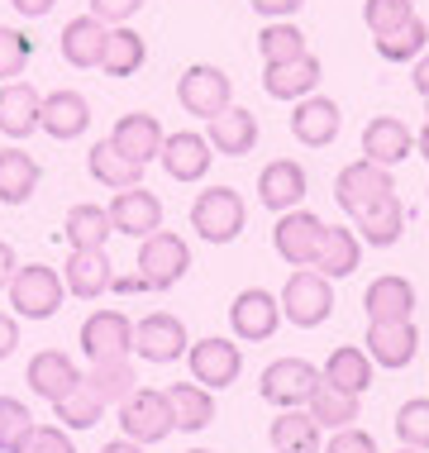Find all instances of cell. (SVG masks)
<instances>
[{
  "label": "cell",
  "mask_w": 429,
  "mask_h": 453,
  "mask_svg": "<svg viewBox=\"0 0 429 453\" xmlns=\"http://www.w3.org/2000/svg\"><path fill=\"white\" fill-rule=\"evenodd\" d=\"M191 273V249L181 234H149L139 243V277L149 281V291H167Z\"/></svg>",
  "instance_id": "8"
},
{
  "label": "cell",
  "mask_w": 429,
  "mask_h": 453,
  "mask_svg": "<svg viewBox=\"0 0 429 453\" xmlns=\"http://www.w3.org/2000/svg\"><path fill=\"white\" fill-rule=\"evenodd\" d=\"M396 453H425V449H406V444H401V449H396Z\"/></svg>",
  "instance_id": "58"
},
{
  "label": "cell",
  "mask_w": 429,
  "mask_h": 453,
  "mask_svg": "<svg viewBox=\"0 0 429 453\" xmlns=\"http://www.w3.org/2000/svg\"><path fill=\"white\" fill-rule=\"evenodd\" d=\"M15 453H77V444H72L67 425H34L15 444Z\"/></svg>",
  "instance_id": "47"
},
{
  "label": "cell",
  "mask_w": 429,
  "mask_h": 453,
  "mask_svg": "<svg viewBox=\"0 0 429 453\" xmlns=\"http://www.w3.org/2000/svg\"><path fill=\"white\" fill-rule=\"evenodd\" d=\"M211 149L215 153H225V157H243V153H253V143H257V115L253 110H243V105H229L225 115H215L211 119Z\"/></svg>",
  "instance_id": "26"
},
{
  "label": "cell",
  "mask_w": 429,
  "mask_h": 453,
  "mask_svg": "<svg viewBox=\"0 0 429 453\" xmlns=\"http://www.w3.org/2000/svg\"><path fill=\"white\" fill-rule=\"evenodd\" d=\"M305 191H310V177H305V167L291 163V157L267 163L263 177H257V201H263L267 211H277V215L296 211V205L305 201Z\"/></svg>",
  "instance_id": "17"
},
{
  "label": "cell",
  "mask_w": 429,
  "mask_h": 453,
  "mask_svg": "<svg viewBox=\"0 0 429 453\" xmlns=\"http://www.w3.org/2000/svg\"><path fill=\"white\" fill-rule=\"evenodd\" d=\"M243 219H249V211H243V196L234 187H205L191 201V229L205 243H234L243 234Z\"/></svg>",
  "instance_id": "2"
},
{
  "label": "cell",
  "mask_w": 429,
  "mask_h": 453,
  "mask_svg": "<svg viewBox=\"0 0 429 453\" xmlns=\"http://www.w3.org/2000/svg\"><path fill=\"white\" fill-rule=\"evenodd\" d=\"M143 58H149V43L139 39L134 29H110L105 34V48H101V72L105 77H134V72L143 67Z\"/></svg>",
  "instance_id": "36"
},
{
  "label": "cell",
  "mask_w": 429,
  "mask_h": 453,
  "mask_svg": "<svg viewBox=\"0 0 429 453\" xmlns=\"http://www.w3.org/2000/svg\"><path fill=\"white\" fill-rule=\"evenodd\" d=\"M10 5L19 10V15H29V19H39V15H48V10L57 5V0H10Z\"/></svg>",
  "instance_id": "54"
},
{
  "label": "cell",
  "mask_w": 429,
  "mask_h": 453,
  "mask_svg": "<svg viewBox=\"0 0 429 453\" xmlns=\"http://www.w3.org/2000/svg\"><path fill=\"white\" fill-rule=\"evenodd\" d=\"M391 196H396L391 167H377V163H367V157L349 163V167L334 177V201L343 205V215H353V219H367L377 205H387Z\"/></svg>",
  "instance_id": "1"
},
{
  "label": "cell",
  "mask_w": 429,
  "mask_h": 453,
  "mask_svg": "<svg viewBox=\"0 0 429 453\" xmlns=\"http://www.w3.org/2000/svg\"><path fill=\"white\" fill-rule=\"evenodd\" d=\"M211 139L205 134H191V129H177V134H167L163 139V167H167V177L172 181H201L205 173H211Z\"/></svg>",
  "instance_id": "18"
},
{
  "label": "cell",
  "mask_w": 429,
  "mask_h": 453,
  "mask_svg": "<svg viewBox=\"0 0 429 453\" xmlns=\"http://www.w3.org/2000/svg\"><path fill=\"white\" fill-rule=\"evenodd\" d=\"M229 325H234V334L243 344H263V339H272L277 325H281V301L263 287L239 291L234 305H229Z\"/></svg>",
  "instance_id": "11"
},
{
  "label": "cell",
  "mask_w": 429,
  "mask_h": 453,
  "mask_svg": "<svg viewBox=\"0 0 429 453\" xmlns=\"http://www.w3.org/2000/svg\"><path fill=\"white\" fill-rule=\"evenodd\" d=\"M410 81H415V91L420 96H429V48L420 58H415V72H410Z\"/></svg>",
  "instance_id": "52"
},
{
  "label": "cell",
  "mask_w": 429,
  "mask_h": 453,
  "mask_svg": "<svg viewBox=\"0 0 429 453\" xmlns=\"http://www.w3.org/2000/svg\"><path fill=\"white\" fill-rule=\"evenodd\" d=\"M139 5L143 0H91V15L101 24H110V29H119V24H129L139 15Z\"/></svg>",
  "instance_id": "49"
},
{
  "label": "cell",
  "mask_w": 429,
  "mask_h": 453,
  "mask_svg": "<svg viewBox=\"0 0 429 453\" xmlns=\"http://www.w3.org/2000/svg\"><path fill=\"white\" fill-rule=\"evenodd\" d=\"M110 234H115V219H110V211H101V205H72L57 239H67L77 253H86V249H105Z\"/></svg>",
  "instance_id": "33"
},
{
  "label": "cell",
  "mask_w": 429,
  "mask_h": 453,
  "mask_svg": "<svg viewBox=\"0 0 429 453\" xmlns=\"http://www.w3.org/2000/svg\"><path fill=\"white\" fill-rule=\"evenodd\" d=\"M19 273V263H15V249L10 243H0V287H10V277Z\"/></svg>",
  "instance_id": "53"
},
{
  "label": "cell",
  "mask_w": 429,
  "mask_h": 453,
  "mask_svg": "<svg viewBox=\"0 0 429 453\" xmlns=\"http://www.w3.org/2000/svg\"><path fill=\"white\" fill-rule=\"evenodd\" d=\"M320 453H377V439L358 425H343V430L329 434V444H320Z\"/></svg>",
  "instance_id": "48"
},
{
  "label": "cell",
  "mask_w": 429,
  "mask_h": 453,
  "mask_svg": "<svg viewBox=\"0 0 429 453\" xmlns=\"http://www.w3.org/2000/svg\"><path fill=\"white\" fill-rule=\"evenodd\" d=\"M86 125H91V105H86L81 91H53V96H43L39 129L48 134V139L72 143V139H81V134H86Z\"/></svg>",
  "instance_id": "20"
},
{
  "label": "cell",
  "mask_w": 429,
  "mask_h": 453,
  "mask_svg": "<svg viewBox=\"0 0 429 453\" xmlns=\"http://www.w3.org/2000/svg\"><path fill=\"white\" fill-rule=\"evenodd\" d=\"M410 153H415V134L401 125V119H391V115L367 119V129H363V157L367 163L396 167V163H406Z\"/></svg>",
  "instance_id": "22"
},
{
  "label": "cell",
  "mask_w": 429,
  "mask_h": 453,
  "mask_svg": "<svg viewBox=\"0 0 429 453\" xmlns=\"http://www.w3.org/2000/svg\"><path fill=\"white\" fill-rule=\"evenodd\" d=\"M34 58V39L24 29H10V24H0V81H15L24 67H29Z\"/></svg>",
  "instance_id": "44"
},
{
  "label": "cell",
  "mask_w": 429,
  "mask_h": 453,
  "mask_svg": "<svg viewBox=\"0 0 429 453\" xmlns=\"http://www.w3.org/2000/svg\"><path fill=\"white\" fill-rule=\"evenodd\" d=\"M81 349L91 363L105 358H129L134 353V320L119 311H91L81 325Z\"/></svg>",
  "instance_id": "12"
},
{
  "label": "cell",
  "mask_w": 429,
  "mask_h": 453,
  "mask_svg": "<svg viewBox=\"0 0 429 453\" xmlns=\"http://www.w3.org/2000/svg\"><path fill=\"white\" fill-rule=\"evenodd\" d=\"M187 363H191V377L201 387H234L239 382V372H243V353H239V344L234 339H219V334H211V339H195V344L187 349Z\"/></svg>",
  "instance_id": "9"
},
{
  "label": "cell",
  "mask_w": 429,
  "mask_h": 453,
  "mask_svg": "<svg viewBox=\"0 0 429 453\" xmlns=\"http://www.w3.org/2000/svg\"><path fill=\"white\" fill-rule=\"evenodd\" d=\"M320 377H325L329 387H339V391H353V396H363V391L372 387V358H367L363 349L343 344V349H334V353L325 358Z\"/></svg>",
  "instance_id": "35"
},
{
  "label": "cell",
  "mask_w": 429,
  "mask_h": 453,
  "mask_svg": "<svg viewBox=\"0 0 429 453\" xmlns=\"http://www.w3.org/2000/svg\"><path fill=\"white\" fill-rule=\"evenodd\" d=\"M187 453H211V449H187Z\"/></svg>",
  "instance_id": "59"
},
{
  "label": "cell",
  "mask_w": 429,
  "mask_h": 453,
  "mask_svg": "<svg viewBox=\"0 0 429 453\" xmlns=\"http://www.w3.org/2000/svg\"><path fill=\"white\" fill-rule=\"evenodd\" d=\"M43 167L39 157H29L24 149H0V201L5 205H24L39 187Z\"/></svg>",
  "instance_id": "32"
},
{
  "label": "cell",
  "mask_w": 429,
  "mask_h": 453,
  "mask_svg": "<svg viewBox=\"0 0 429 453\" xmlns=\"http://www.w3.org/2000/svg\"><path fill=\"white\" fill-rule=\"evenodd\" d=\"M119 430H125V439H134V444H163V439L177 430L167 391L134 387L129 396L119 401Z\"/></svg>",
  "instance_id": "3"
},
{
  "label": "cell",
  "mask_w": 429,
  "mask_h": 453,
  "mask_svg": "<svg viewBox=\"0 0 429 453\" xmlns=\"http://www.w3.org/2000/svg\"><path fill=\"white\" fill-rule=\"evenodd\" d=\"M101 453H143V444H134V439H115V444H105Z\"/></svg>",
  "instance_id": "56"
},
{
  "label": "cell",
  "mask_w": 429,
  "mask_h": 453,
  "mask_svg": "<svg viewBox=\"0 0 429 453\" xmlns=\"http://www.w3.org/2000/svg\"><path fill=\"white\" fill-rule=\"evenodd\" d=\"M363 311H367V320H410L415 315V287L406 277H391V273L377 277L363 296Z\"/></svg>",
  "instance_id": "27"
},
{
  "label": "cell",
  "mask_w": 429,
  "mask_h": 453,
  "mask_svg": "<svg viewBox=\"0 0 429 453\" xmlns=\"http://www.w3.org/2000/svg\"><path fill=\"white\" fill-rule=\"evenodd\" d=\"M110 287H115V291H149V281H143L139 273H134V277H115Z\"/></svg>",
  "instance_id": "55"
},
{
  "label": "cell",
  "mask_w": 429,
  "mask_h": 453,
  "mask_svg": "<svg viewBox=\"0 0 429 453\" xmlns=\"http://www.w3.org/2000/svg\"><path fill=\"white\" fill-rule=\"evenodd\" d=\"M272 449L277 453H320V444H325V430L315 425V415L310 411H281L277 420H272Z\"/></svg>",
  "instance_id": "31"
},
{
  "label": "cell",
  "mask_w": 429,
  "mask_h": 453,
  "mask_svg": "<svg viewBox=\"0 0 429 453\" xmlns=\"http://www.w3.org/2000/svg\"><path fill=\"white\" fill-rule=\"evenodd\" d=\"M358 401L363 396L329 387L325 377H320V387H315V396H310V406H305V411L315 415V425H320V430H343V425H358Z\"/></svg>",
  "instance_id": "37"
},
{
  "label": "cell",
  "mask_w": 429,
  "mask_h": 453,
  "mask_svg": "<svg viewBox=\"0 0 429 453\" xmlns=\"http://www.w3.org/2000/svg\"><path fill=\"white\" fill-rule=\"evenodd\" d=\"M187 349H191L187 325L167 311H153L134 325V353L149 363H177V358H187Z\"/></svg>",
  "instance_id": "10"
},
{
  "label": "cell",
  "mask_w": 429,
  "mask_h": 453,
  "mask_svg": "<svg viewBox=\"0 0 429 453\" xmlns=\"http://www.w3.org/2000/svg\"><path fill=\"white\" fill-rule=\"evenodd\" d=\"M358 258H363V239L353 229H339V225H325V239H320V253H315V273H325L329 281L334 277H349L358 273Z\"/></svg>",
  "instance_id": "30"
},
{
  "label": "cell",
  "mask_w": 429,
  "mask_h": 453,
  "mask_svg": "<svg viewBox=\"0 0 429 453\" xmlns=\"http://www.w3.org/2000/svg\"><path fill=\"white\" fill-rule=\"evenodd\" d=\"M425 119H429V96H425Z\"/></svg>",
  "instance_id": "60"
},
{
  "label": "cell",
  "mask_w": 429,
  "mask_h": 453,
  "mask_svg": "<svg viewBox=\"0 0 429 453\" xmlns=\"http://www.w3.org/2000/svg\"><path fill=\"white\" fill-rule=\"evenodd\" d=\"M320 239H325V219L310 215V211H301V205L281 215L277 229H272L277 253H281V258H287L291 267H310L315 253H320Z\"/></svg>",
  "instance_id": "14"
},
{
  "label": "cell",
  "mask_w": 429,
  "mask_h": 453,
  "mask_svg": "<svg viewBox=\"0 0 429 453\" xmlns=\"http://www.w3.org/2000/svg\"><path fill=\"white\" fill-rule=\"evenodd\" d=\"M86 173H91L101 187H115V191H125V187H139L143 181V167L134 163V157H125L115 149V143H91V153H86Z\"/></svg>",
  "instance_id": "34"
},
{
  "label": "cell",
  "mask_w": 429,
  "mask_h": 453,
  "mask_svg": "<svg viewBox=\"0 0 429 453\" xmlns=\"http://www.w3.org/2000/svg\"><path fill=\"white\" fill-rule=\"evenodd\" d=\"M315 387H320V367H315L310 358H277V363L263 367V377H257L263 401H272L277 411L310 406Z\"/></svg>",
  "instance_id": "5"
},
{
  "label": "cell",
  "mask_w": 429,
  "mask_h": 453,
  "mask_svg": "<svg viewBox=\"0 0 429 453\" xmlns=\"http://www.w3.org/2000/svg\"><path fill=\"white\" fill-rule=\"evenodd\" d=\"M339 105L329 101V96H305V101H296V110H291V134L305 143V149H325V143L339 139Z\"/></svg>",
  "instance_id": "21"
},
{
  "label": "cell",
  "mask_w": 429,
  "mask_h": 453,
  "mask_svg": "<svg viewBox=\"0 0 429 453\" xmlns=\"http://www.w3.org/2000/svg\"><path fill=\"white\" fill-rule=\"evenodd\" d=\"M81 367L67 358V353H57V349H39L29 358V387L39 391L43 401H63L72 387H81Z\"/></svg>",
  "instance_id": "25"
},
{
  "label": "cell",
  "mask_w": 429,
  "mask_h": 453,
  "mask_svg": "<svg viewBox=\"0 0 429 453\" xmlns=\"http://www.w3.org/2000/svg\"><path fill=\"white\" fill-rule=\"evenodd\" d=\"M425 48H429V29H425L420 15H410L401 29H391L377 39V58H382V63H415Z\"/></svg>",
  "instance_id": "39"
},
{
  "label": "cell",
  "mask_w": 429,
  "mask_h": 453,
  "mask_svg": "<svg viewBox=\"0 0 429 453\" xmlns=\"http://www.w3.org/2000/svg\"><path fill=\"white\" fill-rule=\"evenodd\" d=\"M249 5H257V0H249Z\"/></svg>",
  "instance_id": "61"
},
{
  "label": "cell",
  "mask_w": 429,
  "mask_h": 453,
  "mask_svg": "<svg viewBox=\"0 0 429 453\" xmlns=\"http://www.w3.org/2000/svg\"><path fill=\"white\" fill-rule=\"evenodd\" d=\"M177 101L187 115L195 119H215L225 115L229 105H234V87H229V77L211 63H191L187 72L177 77Z\"/></svg>",
  "instance_id": "7"
},
{
  "label": "cell",
  "mask_w": 429,
  "mask_h": 453,
  "mask_svg": "<svg viewBox=\"0 0 429 453\" xmlns=\"http://www.w3.org/2000/svg\"><path fill=\"white\" fill-rule=\"evenodd\" d=\"M163 125L149 115V110H129V115L115 119V134H110V143H115L125 157H134L139 167H149L157 153H163Z\"/></svg>",
  "instance_id": "19"
},
{
  "label": "cell",
  "mask_w": 429,
  "mask_h": 453,
  "mask_svg": "<svg viewBox=\"0 0 429 453\" xmlns=\"http://www.w3.org/2000/svg\"><path fill=\"white\" fill-rule=\"evenodd\" d=\"M167 391V401H172V420H177V430H205V425H215V396H211V387H201V382H172L163 387Z\"/></svg>",
  "instance_id": "29"
},
{
  "label": "cell",
  "mask_w": 429,
  "mask_h": 453,
  "mask_svg": "<svg viewBox=\"0 0 429 453\" xmlns=\"http://www.w3.org/2000/svg\"><path fill=\"white\" fill-rule=\"evenodd\" d=\"M420 353L415 320H367V358L377 367H406Z\"/></svg>",
  "instance_id": "15"
},
{
  "label": "cell",
  "mask_w": 429,
  "mask_h": 453,
  "mask_svg": "<svg viewBox=\"0 0 429 453\" xmlns=\"http://www.w3.org/2000/svg\"><path fill=\"white\" fill-rule=\"evenodd\" d=\"M43 96L29 81H0V134L5 139H29L39 129Z\"/></svg>",
  "instance_id": "23"
},
{
  "label": "cell",
  "mask_w": 429,
  "mask_h": 453,
  "mask_svg": "<svg viewBox=\"0 0 429 453\" xmlns=\"http://www.w3.org/2000/svg\"><path fill=\"white\" fill-rule=\"evenodd\" d=\"M86 387L96 391V396L105 401H125L134 387H139V377H134L129 358H105V363H91V372H86Z\"/></svg>",
  "instance_id": "40"
},
{
  "label": "cell",
  "mask_w": 429,
  "mask_h": 453,
  "mask_svg": "<svg viewBox=\"0 0 429 453\" xmlns=\"http://www.w3.org/2000/svg\"><path fill=\"white\" fill-rule=\"evenodd\" d=\"M10 311L24 315V320H48V315H57V305H63V277L53 273V267L43 263H29L19 267L15 277H10Z\"/></svg>",
  "instance_id": "6"
},
{
  "label": "cell",
  "mask_w": 429,
  "mask_h": 453,
  "mask_svg": "<svg viewBox=\"0 0 429 453\" xmlns=\"http://www.w3.org/2000/svg\"><path fill=\"white\" fill-rule=\"evenodd\" d=\"M320 77H325L320 58L301 53V58H291V63H267L263 67V91L272 96V101H305V96H315Z\"/></svg>",
  "instance_id": "16"
},
{
  "label": "cell",
  "mask_w": 429,
  "mask_h": 453,
  "mask_svg": "<svg viewBox=\"0 0 429 453\" xmlns=\"http://www.w3.org/2000/svg\"><path fill=\"white\" fill-rule=\"evenodd\" d=\"M415 149H420V157H425V163H429V125L420 129V139H415Z\"/></svg>",
  "instance_id": "57"
},
{
  "label": "cell",
  "mask_w": 429,
  "mask_h": 453,
  "mask_svg": "<svg viewBox=\"0 0 429 453\" xmlns=\"http://www.w3.org/2000/svg\"><path fill=\"white\" fill-rule=\"evenodd\" d=\"M401 234H406V205H401V196H391L387 205H377L367 219H358V239H367V249H391Z\"/></svg>",
  "instance_id": "38"
},
{
  "label": "cell",
  "mask_w": 429,
  "mask_h": 453,
  "mask_svg": "<svg viewBox=\"0 0 429 453\" xmlns=\"http://www.w3.org/2000/svg\"><path fill=\"white\" fill-rule=\"evenodd\" d=\"M305 5V0H257V15H267V19H291V15H296V10Z\"/></svg>",
  "instance_id": "50"
},
{
  "label": "cell",
  "mask_w": 429,
  "mask_h": 453,
  "mask_svg": "<svg viewBox=\"0 0 429 453\" xmlns=\"http://www.w3.org/2000/svg\"><path fill=\"white\" fill-rule=\"evenodd\" d=\"M257 53H263V63H291V58L310 53V48H305V34L296 29V24L277 19V24H267V29L257 34Z\"/></svg>",
  "instance_id": "42"
},
{
  "label": "cell",
  "mask_w": 429,
  "mask_h": 453,
  "mask_svg": "<svg viewBox=\"0 0 429 453\" xmlns=\"http://www.w3.org/2000/svg\"><path fill=\"white\" fill-rule=\"evenodd\" d=\"M53 411H57V425H67V430H91V425H101L105 401L96 396V391L86 387V377H81V387H72L63 401H53Z\"/></svg>",
  "instance_id": "41"
},
{
  "label": "cell",
  "mask_w": 429,
  "mask_h": 453,
  "mask_svg": "<svg viewBox=\"0 0 429 453\" xmlns=\"http://www.w3.org/2000/svg\"><path fill=\"white\" fill-rule=\"evenodd\" d=\"M34 430V415L24 401L15 396H0V453H15V444Z\"/></svg>",
  "instance_id": "46"
},
{
  "label": "cell",
  "mask_w": 429,
  "mask_h": 453,
  "mask_svg": "<svg viewBox=\"0 0 429 453\" xmlns=\"http://www.w3.org/2000/svg\"><path fill=\"white\" fill-rule=\"evenodd\" d=\"M396 439L406 449H425L429 453V396H415L396 411Z\"/></svg>",
  "instance_id": "43"
},
{
  "label": "cell",
  "mask_w": 429,
  "mask_h": 453,
  "mask_svg": "<svg viewBox=\"0 0 429 453\" xmlns=\"http://www.w3.org/2000/svg\"><path fill=\"white\" fill-rule=\"evenodd\" d=\"M15 349H19V320L15 315H0V358H10Z\"/></svg>",
  "instance_id": "51"
},
{
  "label": "cell",
  "mask_w": 429,
  "mask_h": 453,
  "mask_svg": "<svg viewBox=\"0 0 429 453\" xmlns=\"http://www.w3.org/2000/svg\"><path fill=\"white\" fill-rule=\"evenodd\" d=\"M415 15V0H367V10H363V19H367V29H372V39H382V34L391 29H401Z\"/></svg>",
  "instance_id": "45"
},
{
  "label": "cell",
  "mask_w": 429,
  "mask_h": 453,
  "mask_svg": "<svg viewBox=\"0 0 429 453\" xmlns=\"http://www.w3.org/2000/svg\"><path fill=\"white\" fill-rule=\"evenodd\" d=\"M110 281H115V267H110L105 249H86V253L72 249V258L63 267V287L72 291V296H77V301H96V296H105V291H110Z\"/></svg>",
  "instance_id": "24"
},
{
  "label": "cell",
  "mask_w": 429,
  "mask_h": 453,
  "mask_svg": "<svg viewBox=\"0 0 429 453\" xmlns=\"http://www.w3.org/2000/svg\"><path fill=\"white\" fill-rule=\"evenodd\" d=\"M277 301H281V320H291L296 329L325 325L329 311H334V291H329V277L315 273V267H301V273H291Z\"/></svg>",
  "instance_id": "4"
},
{
  "label": "cell",
  "mask_w": 429,
  "mask_h": 453,
  "mask_svg": "<svg viewBox=\"0 0 429 453\" xmlns=\"http://www.w3.org/2000/svg\"><path fill=\"white\" fill-rule=\"evenodd\" d=\"M105 24L96 15H77L63 24V39H57V48H63V58L72 67H101V48H105Z\"/></svg>",
  "instance_id": "28"
},
{
  "label": "cell",
  "mask_w": 429,
  "mask_h": 453,
  "mask_svg": "<svg viewBox=\"0 0 429 453\" xmlns=\"http://www.w3.org/2000/svg\"><path fill=\"white\" fill-rule=\"evenodd\" d=\"M110 219H115V234H134V239H149L163 229V201L143 187H125L119 196H110Z\"/></svg>",
  "instance_id": "13"
}]
</instances>
